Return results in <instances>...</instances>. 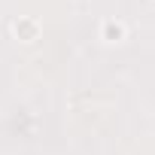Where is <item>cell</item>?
I'll return each mask as SVG.
<instances>
[{
    "label": "cell",
    "mask_w": 155,
    "mask_h": 155,
    "mask_svg": "<svg viewBox=\"0 0 155 155\" xmlns=\"http://www.w3.org/2000/svg\"><path fill=\"white\" fill-rule=\"evenodd\" d=\"M107 37H110V40H119V37H122V25H113V21H110V25H107Z\"/></svg>",
    "instance_id": "cell-1"
}]
</instances>
